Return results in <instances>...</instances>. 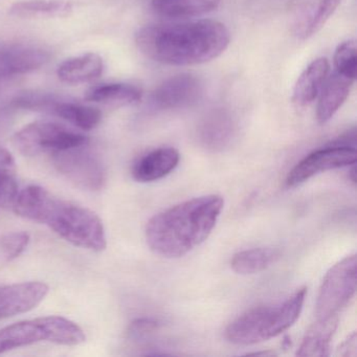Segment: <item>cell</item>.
<instances>
[{"mask_svg":"<svg viewBox=\"0 0 357 357\" xmlns=\"http://www.w3.org/2000/svg\"><path fill=\"white\" fill-rule=\"evenodd\" d=\"M85 100L96 103L130 105L142 99L139 87L125 83H109L91 87L84 96Z\"/></svg>","mask_w":357,"mask_h":357,"instance_id":"obj_23","label":"cell"},{"mask_svg":"<svg viewBox=\"0 0 357 357\" xmlns=\"http://www.w3.org/2000/svg\"><path fill=\"white\" fill-rule=\"evenodd\" d=\"M356 333H352L337 349L340 356H356L357 353Z\"/></svg>","mask_w":357,"mask_h":357,"instance_id":"obj_29","label":"cell"},{"mask_svg":"<svg viewBox=\"0 0 357 357\" xmlns=\"http://www.w3.org/2000/svg\"><path fill=\"white\" fill-rule=\"evenodd\" d=\"M329 62L326 58L313 60L298 77L294 85L292 101L296 106L304 107L312 103L319 97L328 75Z\"/></svg>","mask_w":357,"mask_h":357,"instance_id":"obj_16","label":"cell"},{"mask_svg":"<svg viewBox=\"0 0 357 357\" xmlns=\"http://www.w3.org/2000/svg\"><path fill=\"white\" fill-rule=\"evenodd\" d=\"M181 155L172 147H162L139 158L132 167V176L139 183H152L170 174L178 166Z\"/></svg>","mask_w":357,"mask_h":357,"instance_id":"obj_14","label":"cell"},{"mask_svg":"<svg viewBox=\"0 0 357 357\" xmlns=\"http://www.w3.org/2000/svg\"><path fill=\"white\" fill-rule=\"evenodd\" d=\"M333 59L335 72L350 78H356V43L354 40L344 41L338 45Z\"/></svg>","mask_w":357,"mask_h":357,"instance_id":"obj_26","label":"cell"},{"mask_svg":"<svg viewBox=\"0 0 357 357\" xmlns=\"http://www.w3.org/2000/svg\"><path fill=\"white\" fill-rule=\"evenodd\" d=\"M356 255L338 261L326 273L317 296V321L338 319L356 292Z\"/></svg>","mask_w":357,"mask_h":357,"instance_id":"obj_6","label":"cell"},{"mask_svg":"<svg viewBox=\"0 0 357 357\" xmlns=\"http://www.w3.org/2000/svg\"><path fill=\"white\" fill-rule=\"evenodd\" d=\"M221 0H151L152 8L162 17L189 18L214 11Z\"/></svg>","mask_w":357,"mask_h":357,"instance_id":"obj_20","label":"cell"},{"mask_svg":"<svg viewBox=\"0 0 357 357\" xmlns=\"http://www.w3.org/2000/svg\"><path fill=\"white\" fill-rule=\"evenodd\" d=\"M342 0H315L296 20L294 34L296 38L308 39L321 30L337 9Z\"/></svg>","mask_w":357,"mask_h":357,"instance_id":"obj_18","label":"cell"},{"mask_svg":"<svg viewBox=\"0 0 357 357\" xmlns=\"http://www.w3.org/2000/svg\"><path fill=\"white\" fill-rule=\"evenodd\" d=\"M306 294L307 288L302 287L282 302L246 311L229 324L225 337L231 344L248 346L280 335L298 321Z\"/></svg>","mask_w":357,"mask_h":357,"instance_id":"obj_4","label":"cell"},{"mask_svg":"<svg viewBox=\"0 0 357 357\" xmlns=\"http://www.w3.org/2000/svg\"><path fill=\"white\" fill-rule=\"evenodd\" d=\"M231 35L225 24L202 20L150 24L135 35L139 51L153 61L172 66L206 63L225 53Z\"/></svg>","mask_w":357,"mask_h":357,"instance_id":"obj_1","label":"cell"},{"mask_svg":"<svg viewBox=\"0 0 357 357\" xmlns=\"http://www.w3.org/2000/svg\"><path fill=\"white\" fill-rule=\"evenodd\" d=\"M89 144L52 154L56 170L77 187L100 191L106 183V170L99 156L87 147Z\"/></svg>","mask_w":357,"mask_h":357,"instance_id":"obj_8","label":"cell"},{"mask_svg":"<svg viewBox=\"0 0 357 357\" xmlns=\"http://www.w3.org/2000/svg\"><path fill=\"white\" fill-rule=\"evenodd\" d=\"M86 340L82 328L62 317H43L18 321L0 329V354L40 342L77 346Z\"/></svg>","mask_w":357,"mask_h":357,"instance_id":"obj_5","label":"cell"},{"mask_svg":"<svg viewBox=\"0 0 357 357\" xmlns=\"http://www.w3.org/2000/svg\"><path fill=\"white\" fill-rule=\"evenodd\" d=\"M17 194L15 160L7 149L0 147V211L12 206Z\"/></svg>","mask_w":357,"mask_h":357,"instance_id":"obj_25","label":"cell"},{"mask_svg":"<svg viewBox=\"0 0 357 357\" xmlns=\"http://www.w3.org/2000/svg\"><path fill=\"white\" fill-rule=\"evenodd\" d=\"M355 79L344 76L334 70L328 76L319 95L317 107V119L319 124L329 122L346 102L354 84Z\"/></svg>","mask_w":357,"mask_h":357,"instance_id":"obj_15","label":"cell"},{"mask_svg":"<svg viewBox=\"0 0 357 357\" xmlns=\"http://www.w3.org/2000/svg\"><path fill=\"white\" fill-rule=\"evenodd\" d=\"M338 319L317 321L306 332L298 348V356H328L330 342L337 328Z\"/></svg>","mask_w":357,"mask_h":357,"instance_id":"obj_22","label":"cell"},{"mask_svg":"<svg viewBox=\"0 0 357 357\" xmlns=\"http://www.w3.org/2000/svg\"><path fill=\"white\" fill-rule=\"evenodd\" d=\"M18 216L47 225L73 245L102 252L107 246L100 217L85 206L57 197L40 185H29L14 199Z\"/></svg>","mask_w":357,"mask_h":357,"instance_id":"obj_2","label":"cell"},{"mask_svg":"<svg viewBox=\"0 0 357 357\" xmlns=\"http://www.w3.org/2000/svg\"><path fill=\"white\" fill-rule=\"evenodd\" d=\"M279 257L280 252L275 248H252L234 255L231 266L239 275H255L268 268Z\"/></svg>","mask_w":357,"mask_h":357,"instance_id":"obj_24","label":"cell"},{"mask_svg":"<svg viewBox=\"0 0 357 357\" xmlns=\"http://www.w3.org/2000/svg\"><path fill=\"white\" fill-rule=\"evenodd\" d=\"M104 70L101 56L86 53L70 58L58 68L57 75L62 82L68 84H82L99 78Z\"/></svg>","mask_w":357,"mask_h":357,"instance_id":"obj_17","label":"cell"},{"mask_svg":"<svg viewBox=\"0 0 357 357\" xmlns=\"http://www.w3.org/2000/svg\"><path fill=\"white\" fill-rule=\"evenodd\" d=\"M204 93V83L197 76L176 75L154 89L150 96V105L156 110L183 109L197 104Z\"/></svg>","mask_w":357,"mask_h":357,"instance_id":"obj_10","label":"cell"},{"mask_svg":"<svg viewBox=\"0 0 357 357\" xmlns=\"http://www.w3.org/2000/svg\"><path fill=\"white\" fill-rule=\"evenodd\" d=\"M73 3L62 0H24L14 3L10 14L24 20L66 17L72 13Z\"/></svg>","mask_w":357,"mask_h":357,"instance_id":"obj_21","label":"cell"},{"mask_svg":"<svg viewBox=\"0 0 357 357\" xmlns=\"http://www.w3.org/2000/svg\"><path fill=\"white\" fill-rule=\"evenodd\" d=\"M219 195L193 198L158 213L148 221L146 240L150 250L168 259L181 258L206 241L222 212Z\"/></svg>","mask_w":357,"mask_h":357,"instance_id":"obj_3","label":"cell"},{"mask_svg":"<svg viewBox=\"0 0 357 357\" xmlns=\"http://www.w3.org/2000/svg\"><path fill=\"white\" fill-rule=\"evenodd\" d=\"M49 290L47 284L39 281L0 286V319L33 310L45 300Z\"/></svg>","mask_w":357,"mask_h":357,"instance_id":"obj_13","label":"cell"},{"mask_svg":"<svg viewBox=\"0 0 357 357\" xmlns=\"http://www.w3.org/2000/svg\"><path fill=\"white\" fill-rule=\"evenodd\" d=\"M356 148L328 145L305 156L288 173L286 185L296 188L315 175L334 169L353 166L356 162Z\"/></svg>","mask_w":357,"mask_h":357,"instance_id":"obj_9","label":"cell"},{"mask_svg":"<svg viewBox=\"0 0 357 357\" xmlns=\"http://www.w3.org/2000/svg\"><path fill=\"white\" fill-rule=\"evenodd\" d=\"M250 355H263V356H273L275 355L273 352H256V353H250Z\"/></svg>","mask_w":357,"mask_h":357,"instance_id":"obj_30","label":"cell"},{"mask_svg":"<svg viewBox=\"0 0 357 357\" xmlns=\"http://www.w3.org/2000/svg\"><path fill=\"white\" fill-rule=\"evenodd\" d=\"M49 114L58 116L84 131L93 130L102 120L101 112L97 108L66 101L61 98H58L53 104Z\"/></svg>","mask_w":357,"mask_h":357,"instance_id":"obj_19","label":"cell"},{"mask_svg":"<svg viewBox=\"0 0 357 357\" xmlns=\"http://www.w3.org/2000/svg\"><path fill=\"white\" fill-rule=\"evenodd\" d=\"M13 142L24 155L38 156L85 145L89 139L59 123L39 121L18 131Z\"/></svg>","mask_w":357,"mask_h":357,"instance_id":"obj_7","label":"cell"},{"mask_svg":"<svg viewBox=\"0 0 357 357\" xmlns=\"http://www.w3.org/2000/svg\"><path fill=\"white\" fill-rule=\"evenodd\" d=\"M31 237L26 231H12L0 240V248L7 261L17 259L30 244Z\"/></svg>","mask_w":357,"mask_h":357,"instance_id":"obj_27","label":"cell"},{"mask_svg":"<svg viewBox=\"0 0 357 357\" xmlns=\"http://www.w3.org/2000/svg\"><path fill=\"white\" fill-rule=\"evenodd\" d=\"M160 327V324L152 319H137L129 326L128 336L132 340H141L153 333Z\"/></svg>","mask_w":357,"mask_h":357,"instance_id":"obj_28","label":"cell"},{"mask_svg":"<svg viewBox=\"0 0 357 357\" xmlns=\"http://www.w3.org/2000/svg\"><path fill=\"white\" fill-rule=\"evenodd\" d=\"M237 131V122L231 112L217 107L206 112L198 124V141L211 151H223L235 141Z\"/></svg>","mask_w":357,"mask_h":357,"instance_id":"obj_11","label":"cell"},{"mask_svg":"<svg viewBox=\"0 0 357 357\" xmlns=\"http://www.w3.org/2000/svg\"><path fill=\"white\" fill-rule=\"evenodd\" d=\"M50 56L38 45L0 43V79L34 72L49 61Z\"/></svg>","mask_w":357,"mask_h":357,"instance_id":"obj_12","label":"cell"}]
</instances>
